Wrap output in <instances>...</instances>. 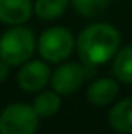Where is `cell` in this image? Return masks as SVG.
I'll return each mask as SVG.
<instances>
[{
	"instance_id": "cell-1",
	"label": "cell",
	"mask_w": 132,
	"mask_h": 134,
	"mask_svg": "<svg viewBox=\"0 0 132 134\" xmlns=\"http://www.w3.org/2000/svg\"><path fill=\"white\" fill-rule=\"evenodd\" d=\"M120 36L109 24H93L81 31L78 37V53L86 66H95L109 61L117 53Z\"/></svg>"
},
{
	"instance_id": "cell-2",
	"label": "cell",
	"mask_w": 132,
	"mask_h": 134,
	"mask_svg": "<svg viewBox=\"0 0 132 134\" xmlns=\"http://www.w3.org/2000/svg\"><path fill=\"white\" fill-rule=\"evenodd\" d=\"M36 49V37L27 27H14L0 39V59L12 66L24 65Z\"/></svg>"
},
{
	"instance_id": "cell-3",
	"label": "cell",
	"mask_w": 132,
	"mask_h": 134,
	"mask_svg": "<svg viewBox=\"0 0 132 134\" xmlns=\"http://www.w3.org/2000/svg\"><path fill=\"white\" fill-rule=\"evenodd\" d=\"M39 115L34 107L26 104H12L0 115V134H34Z\"/></svg>"
},
{
	"instance_id": "cell-4",
	"label": "cell",
	"mask_w": 132,
	"mask_h": 134,
	"mask_svg": "<svg viewBox=\"0 0 132 134\" xmlns=\"http://www.w3.org/2000/svg\"><path fill=\"white\" fill-rule=\"evenodd\" d=\"M75 39L64 27H51L39 37V53L46 61L61 63L71 54Z\"/></svg>"
},
{
	"instance_id": "cell-5",
	"label": "cell",
	"mask_w": 132,
	"mask_h": 134,
	"mask_svg": "<svg viewBox=\"0 0 132 134\" xmlns=\"http://www.w3.org/2000/svg\"><path fill=\"white\" fill-rule=\"evenodd\" d=\"M86 76H88V70L85 66L78 65V63H66L53 73L51 82H53L54 92L61 95H69L81 87Z\"/></svg>"
},
{
	"instance_id": "cell-6",
	"label": "cell",
	"mask_w": 132,
	"mask_h": 134,
	"mask_svg": "<svg viewBox=\"0 0 132 134\" xmlns=\"http://www.w3.org/2000/svg\"><path fill=\"white\" fill-rule=\"evenodd\" d=\"M51 78V70L43 61H31L20 68L19 71V85L26 92L41 90Z\"/></svg>"
},
{
	"instance_id": "cell-7",
	"label": "cell",
	"mask_w": 132,
	"mask_h": 134,
	"mask_svg": "<svg viewBox=\"0 0 132 134\" xmlns=\"http://www.w3.org/2000/svg\"><path fill=\"white\" fill-rule=\"evenodd\" d=\"M31 14V0H0V20L5 24H22Z\"/></svg>"
},
{
	"instance_id": "cell-8",
	"label": "cell",
	"mask_w": 132,
	"mask_h": 134,
	"mask_svg": "<svg viewBox=\"0 0 132 134\" xmlns=\"http://www.w3.org/2000/svg\"><path fill=\"white\" fill-rule=\"evenodd\" d=\"M117 92H119V83L115 80L100 78L90 85L86 95H88L90 104L97 105V107H103V105L110 104L117 97Z\"/></svg>"
},
{
	"instance_id": "cell-9",
	"label": "cell",
	"mask_w": 132,
	"mask_h": 134,
	"mask_svg": "<svg viewBox=\"0 0 132 134\" xmlns=\"http://www.w3.org/2000/svg\"><path fill=\"white\" fill-rule=\"evenodd\" d=\"M109 122L117 132L132 134V98L120 100L109 114Z\"/></svg>"
},
{
	"instance_id": "cell-10",
	"label": "cell",
	"mask_w": 132,
	"mask_h": 134,
	"mask_svg": "<svg viewBox=\"0 0 132 134\" xmlns=\"http://www.w3.org/2000/svg\"><path fill=\"white\" fill-rule=\"evenodd\" d=\"M59 105L61 100L58 92H43L34 100V110L39 117H51L59 110Z\"/></svg>"
},
{
	"instance_id": "cell-11",
	"label": "cell",
	"mask_w": 132,
	"mask_h": 134,
	"mask_svg": "<svg viewBox=\"0 0 132 134\" xmlns=\"http://www.w3.org/2000/svg\"><path fill=\"white\" fill-rule=\"evenodd\" d=\"M66 7H68V0H37L34 12L44 20H53L63 15Z\"/></svg>"
},
{
	"instance_id": "cell-12",
	"label": "cell",
	"mask_w": 132,
	"mask_h": 134,
	"mask_svg": "<svg viewBox=\"0 0 132 134\" xmlns=\"http://www.w3.org/2000/svg\"><path fill=\"white\" fill-rule=\"evenodd\" d=\"M113 73L124 83H132V46L119 51L113 63Z\"/></svg>"
},
{
	"instance_id": "cell-13",
	"label": "cell",
	"mask_w": 132,
	"mask_h": 134,
	"mask_svg": "<svg viewBox=\"0 0 132 134\" xmlns=\"http://www.w3.org/2000/svg\"><path fill=\"white\" fill-rule=\"evenodd\" d=\"M71 3L78 14L85 17H93L105 10V7L109 5V0H71Z\"/></svg>"
},
{
	"instance_id": "cell-14",
	"label": "cell",
	"mask_w": 132,
	"mask_h": 134,
	"mask_svg": "<svg viewBox=\"0 0 132 134\" xmlns=\"http://www.w3.org/2000/svg\"><path fill=\"white\" fill-rule=\"evenodd\" d=\"M9 63H5L3 59H0V82H5V78L9 76Z\"/></svg>"
}]
</instances>
